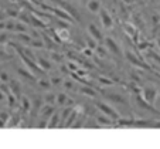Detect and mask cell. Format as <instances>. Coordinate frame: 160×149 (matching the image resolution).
<instances>
[{"label": "cell", "mask_w": 160, "mask_h": 149, "mask_svg": "<svg viewBox=\"0 0 160 149\" xmlns=\"http://www.w3.org/2000/svg\"><path fill=\"white\" fill-rule=\"evenodd\" d=\"M54 108H52V105H44L41 108V112H40V121L36 124V128H47L48 126V122L50 119H51L52 114H54Z\"/></svg>", "instance_id": "6da1fadb"}, {"label": "cell", "mask_w": 160, "mask_h": 149, "mask_svg": "<svg viewBox=\"0 0 160 149\" xmlns=\"http://www.w3.org/2000/svg\"><path fill=\"white\" fill-rule=\"evenodd\" d=\"M97 108L102 111V114H105L106 116H109L111 119H113L115 122L121 119V115H119L118 111H116L115 108H112L109 104L103 102V101H98V102H97Z\"/></svg>", "instance_id": "7a4b0ae2"}, {"label": "cell", "mask_w": 160, "mask_h": 149, "mask_svg": "<svg viewBox=\"0 0 160 149\" xmlns=\"http://www.w3.org/2000/svg\"><path fill=\"white\" fill-rule=\"evenodd\" d=\"M103 44H105L106 50H108L111 54H113L115 57H122V49H121V46H119V44L113 39H111V37H105V41H103Z\"/></svg>", "instance_id": "3957f363"}, {"label": "cell", "mask_w": 160, "mask_h": 149, "mask_svg": "<svg viewBox=\"0 0 160 149\" xmlns=\"http://www.w3.org/2000/svg\"><path fill=\"white\" fill-rule=\"evenodd\" d=\"M47 10H50V12H52L55 16H57L60 20H64V21H68V23H74V17L70 14V13L67 12V10L61 9V7H45Z\"/></svg>", "instance_id": "277c9868"}, {"label": "cell", "mask_w": 160, "mask_h": 149, "mask_svg": "<svg viewBox=\"0 0 160 149\" xmlns=\"http://www.w3.org/2000/svg\"><path fill=\"white\" fill-rule=\"evenodd\" d=\"M99 20H101V24H102L103 28H111L112 26H113V18H112V16L109 14V12L106 9H101Z\"/></svg>", "instance_id": "5b68a950"}, {"label": "cell", "mask_w": 160, "mask_h": 149, "mask_svg": "<svg viewBox=\"0 0 160 149\" xmlns=\"http://www.w3.org/2000/svg\"><path fill=\"white\" fill-rule=\"evenodd\" d=\"M88 33H89V36L92 37V39L97 40V41H99V43L105 41V37H103L102 31L97 27L95 23H89V24H88Z\"/></svg>", "instance_id": "8992f818"}, {"label": "cell", "mask_w": 160, "mask_h": 149, "mask_svg": "<svg viewBox=\"0 0 160 149\" xmlns=\"http://www.w3.org/2000/svg\"><path fill=\"white\" fill-rule=\"evenodd\" d=\"M17 74H18V75H20L23 80H24V81H37V80H38L33 73H31L30 70H26V68L17 67Z\"/></svg>", "instance_id": "52a82bcc"}, {"label": "cell", "mask_w": 160, "mask_h": 149, "mask_svg": "<svg viewBox=\"0 0 160 149\" xmlns=\"http://www.w3.org/2000/svg\"><path fill=\"white\" fill-rule=\"evenodd\" d=\"M103 97L106 98V100L112 101V102H118V104H128L126 100H125L123 97H122L121 94H116V92H105L103 91Z\"/></svg>", "instance_id": "ba28073f"}, {"label": "cell", "mask_w": 160, "mask_h": 149, "mask_svg": "<svg viewBox=\"0 0 160 149\" xmlns=\"http://www.w3.org/2000/svg\"><path fill=\"white\" fill-rule=\"evenodd\" d=\"M9 88H10V92H12L16 98L21 97V85H20V82H18L17 80H10Z\"/></svg>", "instance_id": "9c48e42d"}, {"label": "cell", "mask_w": 160, "mask_h": 149, "mask_svg": "<svg viewBox=\"0 0 160 149\" xmlns=\"http://www.w3.org/2000/svg\"><path fill=\"white\" fill-rule=\"evenodd\" d=\"M97 122L99 124V126H113V128H115V121H113V119H111L109 116H106L105 114L98 115L97 116Z\"/></svg>", "instance_id": "30bf717a"}, {"label": "cell", "mask_w": 160, "mask_h": 149, "mask_svg": "<svg viewBox=\"0 0 160 149\" xmlns=\"http://www.w3.org/2000/svg\"><path fill=\"white\" fill-rule=\"evenodd\" d=\"M20 12H21V10L18 9L17 4H12V6L6 7V10H4V13L7 14V17H9V18H18Z\"/></svg>", "instance_id": "8fae6325"}, {"label": "cell", "mask_w": 160, "mask_h": 149, "mask_svg": "<svg viewBox=\"0 0 160 149\" xmlns=\"http://www.w3.org/2000/svg\"><path fill=\"white\" fill-rule=\"evenodd\" d=\"M57 104L58 105H74V101L71 98H68L67 94L60 92V94H57Z\"/></svg>", "instance_id": "7c38bea8"}, {"label": "cell", "mask_w": 160, "mask_h": 149, "mask_svg": "<svg viewBox=\"0 0 160 149\" xmlns=\"http://www.w3.org/2000/svg\"><path fill=\"white\" fill-rule=\"evenodd\" d=\"M60 115L61 114L55 111V112L52 114V116H51V119H50L48 126L47 128H60V124H61V116Z\"/></svg>", "instance_id": "4fadbf2b"}, {"label": "cell", "mask_w": 160, "mask_h": 149, "mask_svg": "<svg viewBox=\"0 0 160 149\" xmlns=\"http://www.w3.org/2000/svg\"><path fill=\"white\" fill-rule=\"evenodd\" d=\"M102 6H101V2L99 0H89L88 2V10L91 13H99Z\"/></svg>", "instance_id": "5bb4252c"}, {"label": "cell", "mask_w": 160, "mask_h": 149, "mask_svg": "<svg viewBox=\"0 0 160 149\" xmlns=\"http://www.w3.org/2000/svg\"><path fill=\"white\" fill-rule=\"evenodd\" d=\"M143 95H145V100L149 104H153L154 98H156V90L154 88H145L143 90Z\"/></svg>", "instance_id": "9a60e30c"}, {"label": "cell", "mask_w": 160, "mask_h": 149, "mask_svg": "<svg viewBox=\"0 0 160 149\" xmlns=\"http://www.w3.org/2000/svg\"><path fill=\"white\" fill-rule=\"evenodd\" d=\"M13 39H14V36L12 33H9V31H0V46H3L6 43H10Z\"/></svg>", "instance_id": "2e32d148"}, {"label": "cell", "mask_w": 160, "mask_h": 149, "mask_svg": "<svg viewBox=\"0 0 160 149\" xmlns=\"http://www.w3.org/2000/svg\"><path fill=\"white\" fill-rule=\"evenodd\" d=\"M57 34H58V39H60V41H68L71 37L70 31L67 30V28H57Z\"/></svg>", "instance_id": "e0dca14e"}, {"label": "cell", "mask_w": 160, "mask_h": 149, "mask_svg": "<svg viewBox=\"0 0 160 149\" xmlns=\"http://www.w3.org/2000/svg\"><path fill=\"white\" fill-rule=\"evenodd\" d=\"M37 64H38L40 67L42 68L44 71H48L51 70V63H50L47 58H42V57H37Z\"/></svg>", "instance_id": "ac0fdd59"}, {"label": "cell", "mask_w": 160, "mask_h": 149, "mask_svg": "<svg viewBox=\"0 0 160 149\" xmlns=\"http://www.w3.org/2000/svg\"><path fill=\"white\" fill-rule=\"evenodd\" d=\"M79 92L81 94H84V95H88V97H91V98H97V91H95L92 87H81L79 88Z\"/></svg>", "instance_id": "d6986e66"}, {"label": "cell", "mask_w": 160, "mask_h": 149, "mask_svg": "<svg viewBox=\"0 0 160 149\" xmlns=\"http://www.w3.org/2000/svg\"><path fill=\"white\" fill-rule=\"evenodd\" d=\"M16 24H17L16 18H6V31L16 33Z\"/></svg>", "instance_id": "ffe728a7"}, {"label": "cell", "mask_w": 160, "mask_h": 149, "mask_svg": "<svg viewBox=\"0 0 160 149\" xmlns=\"http://www.w3.org/2000/svg\"><path fill=\"white\" fill-rule=\"evenodd\" d=\"M37 82H38V85L41 87L42 90H50L52 87V84H51V81L50 80H47V78H44V77H41V78H38L37 80Z\"/></svg>", "instance_id": "44dd1931"}, {"label": "cell", "mask_w": 160, "mask_h": 149, "mask_svg": "<svg viewBox=\"0 0 160 149\" xmlns=\"http://www.w3.org/2000/svg\"><path fill=\"white\" fill-rule=\"evenodd\" d=\"M9 60H13V54H9V51H6L4 49L0 47V63H3V61H9Z\"/></svg>", "instance_id": "7402d4cb"}, {"label": "cell", "mask_w": 160, "mask_h": 149, "mask_svg": "<svg viewBox=\"0 0 160 149\" xmlns=\"http://www.w3.org/2000/svg\"><path fill=\"white\" fill-rule=\"evenodd\" d=\"M78 116H79V111H78V110H74V111H72V114L70 115V118H68V121H67L65 128L72 126V122L75 121V118H78Z\"/></svg>", "instance_id": "603a6c76"}, {"label": "cell", "mask_w": 160, "mask_h": 149, "mask_svg": "<svg viewBox=\"0 0 160 149\" xmlns=\"http://www.w3.org/2000/svg\"><path fill=\"white\" fill-rule=\"evenodd\" d=\"M27 24H24L23 21L17 20V24H16V33H28V28L26 27Z\"/></svg>", "instance_id": "cb8c5ba5"}, {"label": "cell", "mask_w": 160, "mask_h": 149, "mask_svg": "<svg viewBox=\"0 0 160 149\" xmlns=\"http://www.w3.org/2000/svg\"><path fill=\"white\" fill-rule=\"evenodd\" d=\"M44 101L48 105H54V102H57V95H54V94H47L44 97Z\"/></svg>", "instance_id": "d4e9b609"}, {"label": "cell", "mask_w": 160, "mask_h": 149, "mask_svg": "<svg viewBox=\"0 0 160 149\" xmlns=\"http://www.w3.org/2000/svg\"><path fill=\"white\" fill-rule=\"evenodd\" d=\"M6 121H9V115L6 112L0 114V128H3L6 125Z\"/></svg>", "instance_id": "484cf974"}, {"label": "cell", "mask_w": 160, "mask_h": 149, "mask_svg": "<svg viewBox=\"0 0 160 149\" xmlns=\"http://www.w3.org/2000/svg\"><path fill=\"white\" fill-rule=\"evenodd\" d=\"M51 57H52V60H54V61H57V63H61V61H62V55H61V54H58V53H52V55H51Z\"/></svg>", "instance_id": "4316f807"}, {"label": "cell", "mask_w": 160, "mask_h": 149, "mask_svg": "<svg viewBox=\"0 0 160 149\" xmlns=\"http://www.w3.org/2000/svg\"><path fill=\"white\" fill-rule=\"evenodd\" d=\"M50 81H51V84H52V85H58L60 82H62V78H61V77H52V78L50 80Z\"/></svg>", "instance_id": "83f0119b"}, {"label": "cell", "mask_w": 160, "mask_h": 149, "mask_svg": "<svg viewBox=\"0 0 160 149\" xmlns=\"http://www.w3.org/2000/svg\"><path fill=\"white\" fill-rule=\"evenodd\" d=\"M64 87H65L67 90H72V88H74L72 81H65V82H64Z\"/></svg>", "instance_id": "f1b7e54d"}, {"label": "cell", "mask_w": 160, "mask_h": 149, "mask_svg": "<svg viewBox=\"0 0 160 149\" xmlns=\"http://www.w3.org/2000/svg\"><path fill=\"white\" fill-rule=\"evenodd\" d=\"M0 78L3 80V82H7L9 84V75L6 73H0Z\"/></svg>", "instance_id": "f546056e"}, {"label": "cell", "mask_w": 160, "mask_h": 149, "mask_svg": "<svg viewBox=\"0 0 160 149\" xmlns=\"http://www.w3.org/2000/svg\"><path fill=\"white\" fill-rule=\"evenodd\" d=\"M4 100V95H3V92L0 91V101H3Z\"/></svg>", "instance_id": "4dcf8cb0"}]
</instances>
